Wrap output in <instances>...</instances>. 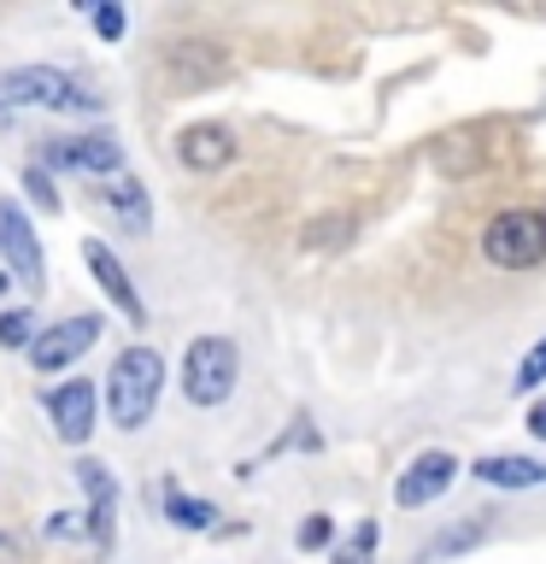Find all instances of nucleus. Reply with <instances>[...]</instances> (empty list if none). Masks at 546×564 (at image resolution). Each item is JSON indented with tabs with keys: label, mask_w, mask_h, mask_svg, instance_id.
<instances>
[{
	"label": "nucleus",
	"mask_w": 546,
	"mask_h": 564,
	"mask_svg": "<svg viewBox=\"0 0 546 564\" xmlns=\"http://www.w3.org/2000/svg\"><path fill=\"white\" fill-rule=\"evenodd\" d=\"M100 88L70 77L65 65H12L0 70V112H70L88 118L100 112Z\"/></svg>",
	"instance_id": "obj_1"
},
{
	"label": "nucleus",
	"mask_w": 546,
	"mask_h": 564,
	"mask_svg": "<svg viewBox=\"0 0 546 564\" xmlns=\"http://www.w3.org/2000/svg\"><path fill=\"white\" fill-rule=\"evenodd\" d=\"M159 388H165V359L153 347H123L112 370H106V412H112L118 430H141L159 405Z\"/></svg>",
	"instance_id": "obj_2"
},
{
	"label": "nucleus",
	"mask_w": 546,
	"mask_h": 564,
	"mask_svg": "<svg viewBox=\"0 0 546 564\" xmlns=\"http://www.w3.org/2000/svg\"><path fill=\"white\" fill-rule=\"evenodd\" d=\"M241 382V352L229 335H200L183 347V394L194 405H223Z\"/></svg>",
	"instance_id": "obj_3"
},
{
	"label": "nucleus",
	"mask_w": 546,
	"mask_h": 564,
	"mask_svg": "<svg viewBox=\"0 0 546 564\" xmlns=\"http://www.w3.org/2000/svg\"><path fill=\"white\" fill-rule=\"evenodd\" d=\"M482 259L493 271H535L546 259V218L528 206H511L500 218H488L482 229Z\"/></svg>",
	"instance_id": "obj_4"
},
{
	"label": "nucleus",
	"mask_w": 546,
	"mask_h": 564,
	"mask_svg": "<svg viewBox=\"0 0 546 564\" xmlns=\"http://www.w3.org/2000/svg\"><path fill=\"white\" fill-rule=\"evenodd\" d=\"M106 335V324L100 317H65V324H53V329H35V341L24 347L30 352V365L42 370V377H53V370H65V365H77L88 347H95Z\"/></svg>",
	"instance_id": "obj_5"
},
{
	"label": "nucleus",
	"mask_w": 546,
	"mask_h": 564,
	"mask_svg": "<svg viewBox=\"0 0 546 564\" xmlns=\"http://www.w3.org/2000/svg\"><path fill=\"white\" fill-rule=\"evenodd\" d=\"M47 171H70V176H88V183H100V176L123 171V148H118L112 130L65 135V141H47Z\"/></svg>",
	"instance_id": "obj_6"
},
{
	"label": "nucleus",
	"mask_w": 546,
	"mask_h": 564,
	"mask_svg": "<svg viewBox=\"0 0 546 564\" xmlns=\"http://www.w3.org/2000/svg\"><path fill=\"white\" fill-rule=\"evenodd\" d=\"M0 259H7V276H18L24 289H47V271H42V241L24 218L18 200H0Z\"/></svg>",
	"instance_id": "obj_7"
},
{
	"label": "nucleus",
	"mask_w": 546,
	"mask_h": 564,
	"mask_svg": "<svg viewBox=\"0 0 546 564\" xmlns=\"http://www.w3.org/2000/svg\"><path fill=\"white\" fill-rule=\"evenodd\" d=\"M452 482H458V458H452L447 447H429V453H417L412 465L400 470L394 500H400L405 511H423V506H435Z\"/></svg>",
	"instance_id": "obj_8"
},
{
	"label": "nucleus",
	"mask_w": 546,
	"mask_h": 564,
	"mask_svg": "<svg viewBox=\"0 0 546 564\" xmlns=\"http://www.w3.org/2000/svg\"><path fill=\"white\" fill-rule=\"evenodd\" d=\"M47 417H53V430H59L65 447H83V441L95 435V417H100V394H95V382H83V377L59 382V388L47 394Z\"/></svg>",
	"instance_id": "obj_9"
},
{
	"label": "nucleus",
	"mask_w": 546,
	"mask_h": 564,
	"mask_svg": "<svg viewBox=\"0 0 546 564\" xmlns=\"http://www.w3.org/2000/svg\"><path fill=\"white\" fill-rule=\"evenodd\" d=\"M77 482L88 494V511H83V535L100 546H112V529H118V482H112V470L100 465V458H83L77 465Z\"/></svg>",
	"instance_id": "obj_10"
},
{
	"label": "nucleus",
	"mask_w": 546,
	"mask_h": 564,
	"mask_svg": "<svg viewBox=\"0 0 546 564\" xmlns=\"http://www.w3.org/2000/svg\"><path fill=\"white\" fill-rule=\"evenodd\" d=\"M95 200L112 212V224L123 229V236H148V229H153V200H148V188H141V176H130V171L100 176Z\"/></svg>",
	"instance_id": "obj_11"
},
{
	"label": "nucleus",
	"mask_w": 546,
	"mask_h": 564,
	"mask_svg": "<svg viewBox=\"0 0 546 564\" xmlns=\"http://www.w3.org/2000/svg\"><path fill=\"white\" fill-rule=\"evenodd\" d=\"M229 77V53L218 42H171L165 47V83L171 88H206Z\"/></svg>",
	"instance_id": "obj_12"
},
{
	"label": "nucleus",
	"mask_w": 546,
	"mask_h": 564,
	"mask_svg": "<svg viewBox=\"0 0 546 564\" xmlns=\"http://www.w3.org/2000/svg\"><path fill=\"white\" fill-rule=\"evenodd\" d=\"M83 264H88V271H95V282H100V294L112 300V306H118L123 317H130V324H148V306H141L135 282H130V271H123V259L112 253V247L88 236V241H83Z\"/></svg>",
	"instance_id": "obj_13"
},
{
	"label": "nucleus",
	"mask_w": 546,
	"mask_h": 564,
	"mask_svg": "<svg viewBox=\"0 0 546 564\" xmlns=\"http://www.w3.org/2000/svg\"><path fill=\"white\" fill-rule=\"evenodd\" d=\"M229 159H236V135H229L223 123H188V130L176 135V165L183 171L211 176V171H223Z\"/></svg>",
	"instance_id": "obj_14"
},
{
	"label": "nucleus",
	"mask_w": 546,
	"mask_h": 564,
	"mask_svg": "<svg viewBox=\"0 0 546 564\" xmlns=\"http://www.w3.org/2000/svg\"><path fill=\"white\" fill-rule=\"evenodd\" d=\"M470 476H476V482H488V488H535V482H546V465H535V458L493 453V458H476Z\"/></svg>",
	"instance_id": "obj_15"
},
{
	"label": "nucleus",
	"mask_w": 546,
	"mask_h": 564,
	"mask_svg": "<svg viewBox=\"0 0 546 564\" xmlns=\"http://www.w3.org/2000/svg\"><path fill=\"white\" fill-rule=\"evenodd\" d=\"M429 165L440 176H470L476 165H482V141H476L470 130H452V135H440L435 148H429Z\"/></svg>",
	"instance_id": "obj_16"
},
{
	"label": "nucleus",
	"mask_w": 546,
	"mask_h": 564,
	"mask_svg": "<svg viewBox=\"0 0 546 564\" xmlns=\"http://www.w3.org/2000/svg\"><path fill=\"white\" fill-rule=\"evenodd\" d=\"M165 518H171L176 529H194V535H200V529H211V518H218V506L200 500V494L171 488V494H165Z\"/></svg>",
	"instance_id": "obj_17"
},
{
	"label": "nucleus",
	"mask_w": 546,
	"mask_h": 564,
	"mask_svg": "<svg viewBox=\"0 0 546 564\" xmlns=\"http://www.w3.org/2000/svg\"><path fill=\"white\" fill-rule=\"evenodd\" d=\"M376 546H382V529H376V518H364L341 546H335V564H370V558H376Z\"/></svg>",
	"instance_id": "obj_18"
},
{
	"label": "nucleus",
	"mask_w": 546,
	"mask_h": 564,
	"mask_svg": "<svg viewBox=\"0 0 546 564\" xmlns=\"http://www.w3.org/2000/svg\"><path fill=\"white\" fill-rule=\"evenodd\" d=\"M35 341V312L0 306V347H30Z\"/></svg>",
	"instance_id": "obj_19"
},
{
	"label": "nucleus",
	"mask_w": 546,
	"mask_h": 564,
	"mask_svg": "<svg viewBox=\"0 0 546 564\" xmlns=\"http://www.w3.org/2000/svg\"><path fill=\"white\" fill-rule=\"evenodd\" d=\"M540 382H546V335L523 352V365H517V394H535Z\"/></svg>",
	"instance_id": "obj_20"
},
{
	"label": "nucleus",
	"mask_w": 546,
	"mask_h": 564,
	"mask_svg": "<svg viewBox=\"0 0 546 564\" xmlns=\"http://www.w3.org/2000/svg\"><path fill=\"white\" fill-rule=\"evenodd\" d=\"M299 553H317V546H329L335 541V518H329V511H312V518L306 523H299Z\"/></svg>",
	"instance_id": "obj_21"
},
{
	"label": "nucleus",
	"mask_w": 546,
	"mask_h": 564,
	"mask_svg": "<svg viewBox=\"0 0 546 564\" xmlns=\"http://www.w3.org/2000/svg\"><path fill=\"white\" fill-rule=\"evenodd\" d=\"M24 188H30V200L42 206V212H59V194H53V176H47L42 165H30V171H24Z\"/></svg>",
	"instance_id": "obj_22"
},
{
	"label": "nucleus",
	"mask_w": 546,
	"mask_h": 564,
	"mask_svg": "<svg viewBox=\"0 0 546 564\" xmlns=\"http://www.w3.org/2000/svg\"><path fill=\"white\" fill-rule=\"evenodd\" d=\"M95 30L100 42H123V7H95Z\"/></svg>",
	"instance_id": "obj_23"
},
{
	"label": "nucleus",
	"mask_w": 546,
	"mask_h": 564,
	"mask_svg": "<svg viewBox=\"0 0 546 564\" xmlns=\"http://www.w3.org/2000/svg\"><path fill=\"white\" fill-rule=\"evenodd\" d=\"M528 435H535V441H546V400H535V405H528Z\"/></svg>",
	"instance_id": "obj_24"
},
{
	"label": "nucleus",
	"mask_w": 546,
	"mask_h": 564,
	"mask_svg": "<svg viewBox=\"0 0 546 564\" xmlns=\"http://www.w3.org/2000/svg\"><path fill=\"white\" fill-rule=\"evenodd\" d=\"M7 289H12V276H7V264H0V300H7Z\"/></svg>",
	"instance_id": "obj_25"
},
{
	"label": "nucleus",
	"mask_w": 546,
	"mask_h": 564,
	"mask_svg": "<svg viewBox=\"0 0 546 564\" xmlns=\"http://www.w3.org/2000/svg\"><path fill=\"white\" fill-rule=\"evenodd\" d=\"M540 218H546V212H540Z\"/></svg>",
	"instance_id": "obj_26"
}]
</instances>
